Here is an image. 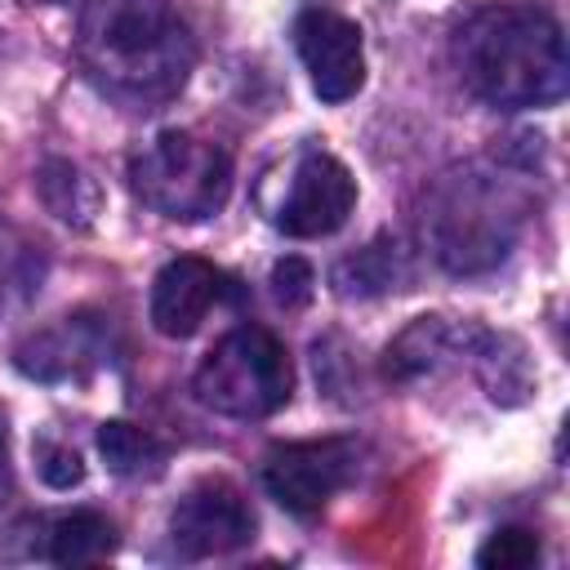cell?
Returning a JSON list of instances; mask_svg holds the SVG:
<instances>
[{
  "label": "cell",
  "mask_w": 570,
  "mask_h": 570,
  "mask_svg": "<svg viewBox=\"0 0 570 570\" xmlns=\"http://www.w3.org/2000/svg\"><path fill=\"white\" fill-rule=\"evenodd\" d=\"M76 58L102 94L129 107H156L187 85L196 40L169 0H89Z\"/></svg>",
  "instance_id": "obj_1"
},
{
  "label": "cell",
  "mask_w": 570,
  "mask_h": 570,
  "mask_svg": "<svg viewBox=\"0 0 570 570\" xmlns=\"http://www.w3.org/2000/svg\"><path fill=\"white\" fill-rule=\"evenodd\" d=\"M454 71L468 94L490 107H548L566 94V31L543 4H485L454 31Z\"/></svg>",
  "instance_id": "obj_2"
},
{
  "label": "cell",
  "mask_w": 570,
  "mask_h": 570,
  "mask_svg": "<svg viewBox=\"0 0 570 570\" xmlns=\"http://www.w3.org/2000/svg\"><path fill=\"white\" fill-rule=\"evenodd\" d=\"M134 196L174 223H200L227 205L232 160L218 142L187 129H160L129 156Z\"/></svg>",
  "instance_id": "obj_3"
},
{
  "label": "cell",
  "mask_w": 570,
  "mask_h": 570,
  "mask_svg": "<svg viewBox=\"0 0 570 570\" xmlns=\"http://www.w3.org/2000/svg\"><path fill=\"white\" fill-rule=\"evenodd\" d=\"M191 392L205 410L227 419H267L294 392V365L285 343L263 325H236L196 365Z\"/></svg>",
  "instance_id": "obj_4"
},
{
  "label": "cell",
  "mask_w": 570,
  "mask_h": 570,
  "mask_svg": "<svg viewBox=\"0 0 570 570\" xmlns=\"http://www.w3.org/2000/svg\"><path fill=\"white\" fill-rule=\"evenodd\" d=\"M356 441L321 436V441H289L263 459V490L294 517L321 512L352 476H356Z\"/></svg>",
  "instance_id": "obj_5"
},
{
  "label": "cell",
  "mask_w": 570,
  "mask_h": 570,
  "mask_svg": "<svg viewBox=\"0 0 570 570\" xmlns=\"http://www.w3.org/2000/svg\"><path fill=\"white\" fill-rule=\"evenodd\" d=\"M356 205V178L352 169L330 151H303L289 169L285 200L276 209V227L294 240H321L334 236Z\"/></svg>",
  "instance_id": "obj_6"
},
{
  "label": "cell",
  "mask_w": 570,
  "mask_h": 570,
  "mask_svg": "<svg viewBox=\"0 0 570 570\" xmlns=\"http://www.w3.org/2000/svg\"><path fill=\"white\" fill-rule=\"evenodd\" d=\"M169 539L178 557H223L254 539V512L227 476H200L169 517Z\"/></svg>",
  "instance_id": "obj_7"
},
{
  "label": "cell",
  "mask_w": 570,
  "mask_h": 570,
  "mask_svg": "<svg viewBox=\"0 0 570 570\" xmlns=\"http://www.w3.org/2000/svg\"><path fill=\"white\" fill-rule=\"evenodd\" d=\"M294 45L321 102H347L365 85L361 27L334 9H303L294 22Z\"/></svg>",
  "instance_id": "obj_8"
},
{
  "label": "cell",
  "mask_w": 570,
  "mask_h": 570,
  "mask_svg": "<svg viewBox=\"0 0 570 570\" xmlns=\"http://www.w3.org/2000/svg\"><path fill=\"white\" fill-rule=\"evenodd\" d=\"M223 294H227V276L214 263L191 258V254L169 258L156 272L151 303H147L156 334H165V338H191L205 325L209 307H218Z\"/></svg>",
  "instance_id": "obj_9"
},
{
  "label": "cell",
  "mask_w": 570,
  "mask_h": 570,
  "mask_svg": "<svg viewBox=\"0 0 570 570\" xmlns=\"http://www.w3.org/2000/svg\"><path fill=\"white\" fill-rule=\"evenodd\" d=\"M111 552H116V525L102 512L80 508V512H62L49 525L45 557L58 566H89V561H102Z\"/></svg>",
  "instance_id": "obj_10"
},
{
  "label": "cell",
  "mask_w": 570,
  "mask_h": 570,
  "mask_svg": "<svg viewBox=\"0 0 570 570\" xmlns=\"http://www.w3.org/2000/svg\"><path fill=\"white\" fill-rule=\"evenodd\" d=\"M98 454L116 476H151L165 468V445L151 432L120 423V419L98 428Z\"/></svg>",
  "instance_id": "obj_11"
},
{
  "label": "cell",
  "mask_w": 570,
  "mask_h": 570,
  "mask_svg": "<svg viewBox=\"0 0 570 570\" xmlns=\"http://www.w3.org/2000/svg\"><path fill=\"white\" fill-rule=\"evenodd\" d=\"M450 347V330L441 316H419L387 352H383V374L396 383H410L436 365V356Z\"/></svg>",
  "instance_id": "obj_12"
},
{
  "label": "cell",
  "mask_w": 570,
  "mask_h": 570,
  "mask_svg": "<svg viewBox=\"0 0 570 570\" xmlns=\"http://www.w3.org/2000/svg\"><path fill=\"white\" fill-rule=\"evenodd\" d=\"M36 187L45 196V205L67 218V223H89L94 209H98V187L85 178V169H76L71 160H49L40 174H36Z\"/></svg>",
  "instance_id": "obj_13"
},
{
  "label": "cell",
  "mask_w": 570,
  "mask_h": 570,
  "mask_svg": "<svg viewBox=\"0 0 570 570\" xmlns=\"http://www.w3.org/2000/svg\"><path fill=\"white\" fill-rule=\"evenodd\" d=\"M396 263H401L396 245H365V249H356L352 258H343L334 267V289L343 298H352V294H383V289H392L401 281Z\"/></svg>",
  "instance_id": "obj_14"
},
{
  "label": "cell",
  "mask_w": 570,
  "mask_h": 570,
  "mask_svg": "<svg viewBox=\"0 0 570 570\" xmlns=\"http://www.w3.org/2000/svg\"><path fill=\"white\" fill-rule=\"evenodd\" d=\"M539 561V534L525 525H503L476 548L481 570H525Z\"/></svg>",
  "instance_id": "obj_15"
},
{
  "label": "cell",
  "mask_w": 570,
  "mask_h": 570,
  "mask_svg": "<svg viewBox=\"0 0 570 570\" xmlns=\"http://www.w3.org/2000/svg\"><path fill=\"white\" fill-rule=\"evenodd\" d=\"M36 472H40V481L53 485V490H71V485L85 481L80 454H76L71 445H62V441H40V445H36Z\"/></svg>",
  "instance_id": "obj_16"
},
{
  "label": "cell",
  "mask_w": 570,
  "mask_h": 570,
  "mask_svg": "<svg viewBox=\"0 0 570 570\" xmlns=\"http://www.w3.org/2000/svg\"><path fill=\"white\" fill-rule=\"evenodd\" d=\"M312 285H316L312 263H303V258H294V254L272 267V294H276L281 307H303V303L312 298Z\"/></svg>",
  "instance_id": "obj_17"
},
{
  "label": "cell",
  "mask_w": 570,
  "mask_h": 570,
  "mask_svg": "<svg viewBox=\"0 0 570 570\" xmlns=\"http://www.w3.org/2000/svg\"><path fill=\"white\" fill-rule=\"evenodd\" d=\"M9 490V468H4V436H0V494Z\"/></svg>",
  "instance_id": "obj_18"
},
{
  "label": "cell",
  "mask_w": 570,
  "mask_h": 570,
  "mask_svg": "<svg viewBox=\"0 0 570 570\" xmlns=\"http://www.w3.org/2000/svg\"><path fill=\"white\" fill-rule=\"evenodd\" d=\"M40 4H62V0H40Z\"/></svg>",
  "instance_id": "obj_19"
}]
</instances>
